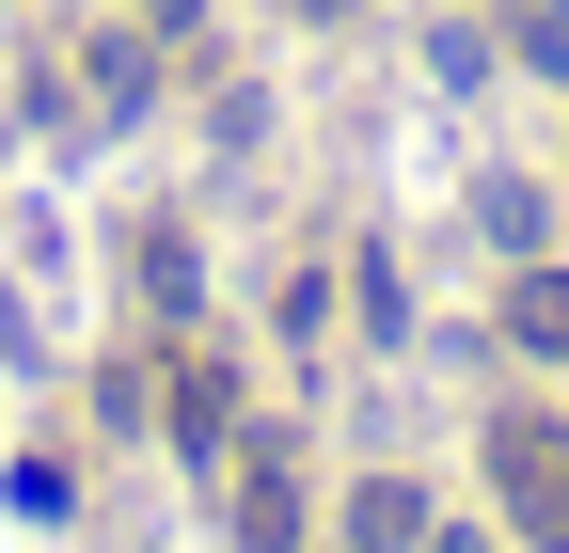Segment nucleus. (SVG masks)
<instances>
[{"mask_svg":"<svg viewBox=\"0 0 569 553\" xmlns=\"http://www.w3.org/2000/svg\"><path fill=\"white\" fill-rule=\"evenodd\" d=\"M490 474H507V522H522L538 553H569V443L538 428V411H507V428H490Z\"/></svg>","mask_w":569,"mask_h":553,"instance_id":"nucleus-1","label":"nucleus"},{"mask_svg":"<svg viewBox=\"0 0 569 553\" xmlns=\"http://www.w3.org/2000/svg\"><path fill=\"white\" fill-rule=\"evenodd\" d=\"M507 349H553L569 364V269H522V285H507Z\"/></svg>","mask_w":569,"mask_h":553,"instance_id":"nucleus-2","label":"nucleus"},{"mask_svg":"<svg viewBox=\"0 0 569 553\" xmlns=\"http://www.w3.org/2000/svg\"><path fill=\"white\" fill-rule=\"evenodd\" d=\"M238 553H301V491H284V459H253V491H238Z\"/></svg>","mask_w":569,"mask_h":553,"instance_id":"nucleus-3","label":"nucleus"},{"mask_svg":"<svg viewBox=\"0 0 569 553\" xmlns=\"http://www.w3.org/2000/svg\"><path fill=\"white\" fill-rule=\"evenodd\" d=\"M348 537H365V553H427V491H411V474H380V491L348 506Z\"/></svg>","mask_w":569,"mask_h":553,"instance_id":"nucleus-4","label":"nucleus"},{"mask_svg":"<svg viewBox=\"0 0 569 553\" xmlns=\"http://www.w3.org/2000/svg\"><path fill=\"white\" fill-rule=\"evenodd\" d=\"M507 48H522V63H569V0H522V17H507Z\"/></svg>","mask_w":569,"mask_h":553,"instance_id":"nucleus-5","label":"nucleus"},{"mask_svg":"<svg viewBox=\"0 0 569 553\" xmlns=\"http://www.w3.org/2000/svg\"><path fill=\"white\" fill-rule=\"evenodd\" d=\"M301 17H348V0H301Z\"/></svg>","mask_w":569,"mask_h":553,"instance_id":"nucleus-6","label":"nucleus"}]
</instances>
